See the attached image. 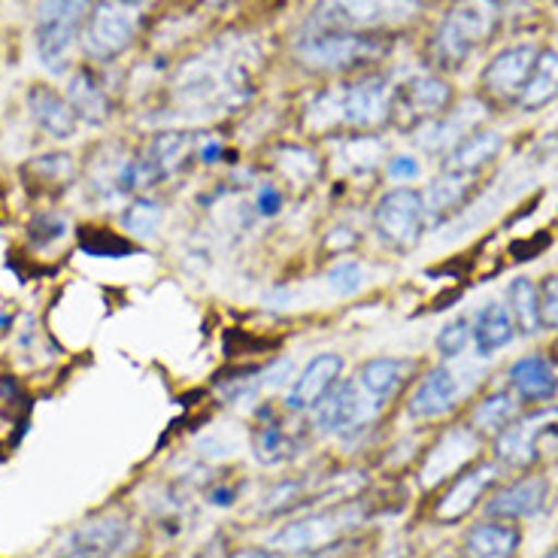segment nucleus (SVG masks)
<instances>
[{"label":"nucleus","mask_w":558,"mask_h":558,"mask_svg":"<svg viewBox=\"0 0 558 558\" xmlns=\"http://www.w3.org/2000/svg\"><path fill=\"white\" fill-rule=\"evenodd\" d=\"M501 3L498 0H456L440 19L432 37V61L440 70H459L480 52L498 31Z\"/></svg>","instance_id":"obj_1"},{"label":"nucleus","mask_w":558,"mask_h":558,"mask_svg":"<svg viewBox=\"0 0 558 558\" xmlns=\"http://www.w3.org/2000/svg\"><path fill=\"white\" fill-rule=\"evenodd\" d=\"M367 416V404H364V391L359 383L340 379L335 389L322 398V404L313 410L316 428L322 434H347L355 425H362Z\"/></svg>","instance_id":"obj_18"},{"label":"nucleus","mask_w":558,"mask_h":558,"mask_svg":"<svg viewBox=\"0 0 558 558\" xmlns=\"http://www.w3.org/2000/svg\"><path fill=\"white\" fill-rule=\"evenodd\" d=\"M255 209L270 219V216H279V209H282V192H279L274 182H265V185H258V192H255Z\"/></svg>","instance_id":"obj_37"},{"label":"nucleus","mask_w":558,"mask_h":558,"mask_svg":"<svg viewBox=\"0 0 558 558\" xmlns=\"http://www.w3.org/2000/svg\"><path fill=\"white\" fill-rule=\"evenodd\" d=\"M558 98V52L556 49H541L537 61L531 68L525 88L519 95L517 107L522 112H537L549 107Z\"/></svg>","instance_id":"obj_25"},{"label":"nucleus","mask_w":558,"mask_h":558,"mask_svg":"<svg viewBox=\"0 0 558 558\" xmlns=\"http://www.w3.org/2000/svg\"><path fill=\"white\" fill-rule=\"evenodd\" d=\"M519 410H522V404H519L513 391H492V395L476 401L468 425L483 437H498L507 425L517 422Z\"/></svg>","instance_id":"obj_28"},{"label":"nucleus","mask_w":558,"mask_h":558,"mask_svg":"<svg viewBox=\"0 0 558 558\" xmlns=\"http://www.w3.org/2000/svg\"><path fill=\"white\" fill-rule=\"evenodd\" d=\"M134 529L122 517L85 519L58 546V558H122L131 549Z\"/></svg>","instance_id":"obj_9"},{"label":"nucleus","mask_w":558,"mask_h":558,"mask_svg":"<svg viewBox=\"0 0 558 558\" xmlns=\"http://www.w3.org/2000/svg\"><path fill=\"white\" fill-rule=\"evenodd\" d=\"M522 546V531L517 522L504 519H486L468 529L461 541V556L464 558H513Z\"/></svg>","instance_id":"obj_21"},{"label":"nucleus","mask_w":558,"mask_h":558,"mask_svg":"<svg viewBox=\"0 0 558 558\" xmlns=\"http://www.w3.org/2000/svg\"><path fill=\"white\" fill-rule=\"evenodd\" d=\"M449 104H452V88L440 76H413L401 88H395L391 122L404 131H416L449 112Z\"/></svg>","instance_id":"obj_10"},{"label":"nucleus","mask_w":558,"mask_h":558,"mask_svg":"<svg viewBox=\"0 0 558 558\" xmlns=\"http://www.w3.org/2000/svg\"><path fill=\"white\" fill-rule=\"evenodd\" d=\"M328 286H331V292L337 294H355L362 289L364 282V270L359 262H340L328 270Z\"/></svg>","instance_id":"obj_34"},{"label":"nucleus","mask_w":558,"mask_h":558,"mask_svg":"<svg viewBox=\"0 0 558 558\" xmlns=\"http://www.w3.org/2000/svg\"><path fill=\"white\" fill-rule=\"evenodd\" d=\"M68 104L85 125H104L110 119V98H107L104 85L88 70H76L70 76Z\"/></svg>","instance_id":"obj_26"},{"label":"nucleus","mask_w":558,"mask_h":558,"mask_svg":"<svg viewBox=\"0 0 558 558\" xmlns=\"http://www.w3.org/2000/svg\"><path fill=\"white\" fill-rule=\"evenodd\" d=\"M501 464L495 461H480L464 468L461 474H456L444 488V495L434 504V519L440 525H456L461 519H468L474 513L480 501L486 498V492L498 483Z\"/></svg>","instance_id":"obj_12"},{"label":"nucleus","mask_w":558,"mask_h":558,"mask_svg":"<svg viewBox=\"0 0 558 558\" xmlns=\"http://www.w3.org/2000/svg\"><path fill=\"white\" fill-rule=\"evenodd\" d=\"M122 3H128V7H137V3H143V0H122Z\"/></svg>","instance_id":"obj_42"},{"label":"nucleus","mask_w":558,"mask_h":558,"mask_svg":"<svg viewBox=\"0 0 558 558\" xmlns=\"http://www.w3.org/2000/svg\"><path fill=\"white\" fill-rule=\"evenodd\" d=\"M476 180H468V177H452V173H440L437 180L422 192V204H425V222L428 228L434 225L449 222L459 209H464V204L474 195Z\"/></svg>","instance_id":"obj_23"},{"label":"nucleus","mask_w":558,"mask_h":558,"mask_svg":"<svg viewBox=\"0 0 558 558\" xmlns=\"http://www.w3.org/2000/svg\"><path fill=\"white\" fill-rule=\"evenodd\" d=\"M507 383H510V391L517 395L519 404H546L558 395V367L549 355L531 352L510 364Z\"/></svg>","instance_id":"obj_17"},{"label":"nucleus","mask_w":558,"mask_h":558,"mask_svg":"<svg viewBox=\"0 0 558 558\" xmlns=\"http://www.w3.org/2000/svg\"><path fill=\"white\" fill-rule=\"evenodd\" d=\"M222 153V143H216V140H209V146L201 149V161H216V155Z\"/></svg>","instance_id":"obj_40"},{"label":"nucleus","mask_w":558,"mask_h":558,"mask_svg":"<svg viewBox=\"0 0 558 558\" xmlns=\"http://www.w3.org/2000/svg\"><path fill=\"white\" fill-rule=\"evenodd\" d=\"M461 401V379L449 364H437L425 377L418 379L416 389L407 401V416L413 422H432L447 416Z\"/></svg>","instance_id":"obj_14"},{"label":"nucleus","mask_w":558,"mask_h":558,"mask_svg":"<svg viewBox=\"0 0 558 558\" xmlns=\"http://www.w3.org/2000/svg\"><path fill=\"white\" fill-rule=\"evenodd\" d=\"M28 173H34V180L40 182V189H64L68 182L76 177V165L70 155H43L37 161H31Z\"/></svg>","instance_id":"obj_32"},{"label":"nucleus","mask_w":558,"mask_h":558,"mask_svg":"<svg viewBox=\"0 0 558 558\" xmlns=\"http://www.w3.org/2000/svg\"><path fill=\"white\" fill-rule=\"evenodd\" d=\"M507 310L517 322V331L522 337H534L544 331V322H541V298H537V286L529 277L513 279L507 286Z\"/></svg>","instance_id":"obj_29"},{"label":"nucleus","mask_w":558,"mask_h":558,"mask_svg":"<svg viewBox=\"0 0 558 558\" xmlns=\"http://www.w3.org/2000/svg\"><path fill=\"white\" fill-rule=\"evenodd\" d=\"M189 155H192V137L189 134H180V131L155 134L146 143V149L140 153V168H143L146 185L153 189L158 182L170 180L177 170H182Z\"/></svg>","instance_id":"obj_20"},{"label":"nucleus","mask_w":558,"mask_h":558,"mask_svg":"<svg viewBox=\"0 0 558 558\" xmlns=\"http://www.w3.org/2000/svg\"><path fill=\"white\" fill-rule=\"evenodd\" d=\"M137 28L140 19L134 13V7H128L122 0H98L95 10L85 19V52L98 58V61H112L134 43Z\"/></svg>","instance_id":"obj_7"},{"label":"nucleus","mask_w":558,"mask_h":558,"mask_svg":"<svg viewBox=\"0 0 558 558\" xmlns=\"http://www.w3.org/2000/svg\"><path fill=\"white\" fill-rule=\"evenodd\" d=\"M85 13H88V0H40L34 22V43L46 68H64L70 46L83 34L88 19Z\"/></svg>","instance_id":"obj_4"},{"label":"nucleus","mask_w":558,"mask_h":558,"mask_svg":"<svg viewBox=\"0 0 558 558\" xmlns=\"http://www.w3.org/2000/svg\"><path fill=\"white\" fill-rule=\"evenodd\" d=\"M418 173H422V165L413 155H395L389 161V177L395 182H413Z\"/></svg>","instance_id":"obj_38"},{"label":"nucleus","mask_w":558,"mask_h":558,"mask_svg":"<svg viewBox=\"0 0 558 558\" xmlns=\"http://www.w3.org/2000/svg\"><path fill=\"white\" fill-rule=\"evenodd\" d=\"M416 0H319L307 28L371 34V31L404 25L416 15Z\"/></svg>","instance_id":"obj_2"},{"label":"nucleus","mask_w":558,"mask_h":558,"mask_svg":"<svg viewBox=\"0 0 558 558\" xmlns=\"http://www.w3.org/2000/svg\"><path fill=\"white\" fill-rule=\"evenodd\" d=\"M410 371H413V362H407V359H371L359 371V386L371 401L386 404L391 395L404 386Z\"/></svg>","instance_id":"obj_27"},{"label":"nucleus","mask_w":558,"mask_h":558,"mask_svg":"<svg viewBox=\"0 0 558 558\" xmlns=\"http://www.w3.org/2000/svg\"><path fill=\"white\" fill-rule=\"evenodd\" d=\"M391 100H395V88L383 76H371L362 83L347 85L340 95L328 98V104L335 107L337 119L347 128L374 131L391 122Z\"/></svg>","instance_id":"obj_11"},{"label":"nucleus","mask_w":558,"mask_h":558,"mask_svg":"<svg viewBox=\"0 0 558 558\" xmlns=\"http://www.w3.org/2000/svg\"><path fill=\"white\" fill-rule=\"evenodd\" d=\"M434 347L440 352L444 362H452L459 359L464 349L471 347V319L468 316H459V319H449L437 337H434Z\"/></svg>","instance_id":"obj_33"},{"label":"nucleus","mask_w":558,"mask_h":558,"mask_svg":"<svg viewBox=\"0 0 558 558\" xmlns=\"http://www.w3.org/2000/svg\"><path fill=\"white\" fill-rule=\"evenodd\" d=\"M537 46L531 43H519V46H507L498 56L488 61L483 68V76H480V85H483V95H486L492 104H517L522 88H525V80H529L531 68L537 61Z\"/></svg>","instance_id":"obj_13"},{"label":"nucleus","mask_w":558,"mask_h":558,"mask_svg":"<svg viewBox=\"0 0 558 558\" xmlns=\"http://www.w3.org/2000/svg\"><path fill=\"white\" fill-rule=\"evenodd\" d=\"M517 335V322L504 301H488L471 319V343H474L476 355H483V359L510 347Z\"/></svg>","instance_id":"obj_22"},{"label":"nucleus","mask_w":558,"mask_h":558,"mask_svg":"<svg viewBox=\"0 0 558 558\" xmlns=\"http://www.w3.org/2000/svg\"><path fill=\"white\" fill-rule=\"evenodd\" d=\"M544 558H558V546H556V549H549V553H546Z\"/></svg>","instance_id":"obj_41"},{"label":"nucleus","mask_w":558,"mask_h":558,"mask_svg":"<svg viewBox=\"0 0 558 558\" xmlns=\"http://www.w3.org/2000/svg\"><path fill=\"white\" fill-rule=\"evenodd\" d=\"M231 558H286V553H279V549H265V546H250V549H240V553H234Z\"/></svg>","instance_id":"obj_39"},{"label":"nucleus","mask_w":558,"mask_h":558,"mask_svg":"<svg viewBox=\"0 0 558 558\" xmlns=\"http://www.w3.org/2000/svg\"><path fill=\"white\" fill-rule=\"evenodd\" d=\"M161 219H165V209L158 201L146 195L131 197V204L122 213V228H125L128 234L134 240H149L158 234V228H161Z\"/></svg>","instance_id":"obj_31"},{"label":"nucleus","mask_w":558,"mask_h":558,"mask_svg":"<svg viewBox=\"0 0 558 558\" xmlns=\"http://www.w3.org/2000/svg\"><path fill=\"white\" fill-rule=\"evenodd\" d=\"M374 228H377L379 240L386 246H391V250H413L422 240V234L428 231L422 192L410 189V185L389 189L377 201V207H374Z\"/></svg>","instance_id":"obj_6"},{"label":"nucleus","mask_w":558,"mask_h":558,"mask_svg":"<svg viewBox=\"0 0 558 558\" xmlns=\"http://www.w3.org/2000/svg\"><path fill=\"white\" fill-rule=\"evenodd\" d=\"M252 456L267 468L286 464V461H292L298 456V440L289 434L286 425L265 422V425H258V432L252 434Z\"/></svg>","instance_id":"obj_30"},{"label":"nucleus","mask_w":558,"mask_h":558,"mask_svg":"<svg viewBox=\"0 0 558 558\" xmlns=\"http://www.w3.org/2000/svg\"><path fill=\"white\" fill-rule=\"evenodd\" d=\"M68 234V222H64V216H58V213H46V216H37V222L31 225V240L37 243V246H46V243H56Z\"/></svg>","instance_id":"obj_36"},{"label":"nucleus","mask_w":558,"mask_h":558,"mask_svg":"<svg viewBox=\"0 0 558 558\" xmlns=\"http://www.w3.org/2000/svg\"><path fill=\"white\" fill-rule=\"evenodd\" d=\"M209 3H222V0H209Z\"/></svg>","instance_id":"obj_43"},{"label":"nucleus","mask_w":558,"mask_h":558,"mask_svg":"<svg viewBox=\"0 0 558 558\" xmlns=\"http://www.w3.org/2000/svg\"><path fill=\"white\" fill-rule=\"evenodd\" d=\"M504 137L498 131H486L476 128L468 137L459 140L449 153H444V173L452 177H468V180H480V173L501 155Z\"/></svg>","instance_id":"obj_19"},{"label":"nucleus","mask_w":558,"mask_h":558,"mask_svg":"<svg viewBox=\"0 0 558 558\" xmlns=\"http://www.w3.org/2000/svg\"><path fill=\"white\" fill-rule=\"evenodd\" d=\"M343 377V359L337 352H322L313 355L304 371L294 377L292 389L286 395V407L292 413H313L322 404V398L335 389Z\"/></svg>","instance_id":"obj_16"},{"label":"nucleus","mask_w":558,"mask_h":558,"mask_svg":"<svg viewBox=\"0 0 558 558\" xmlns=\"http://www.w3.org/2000/svg\"><path fill=\"white\" fill-rule=\"evenodd\" d=\"M549 498V480L541 474L519 476L507 486L495 488L486 501L488 519H504V522H519V519L537 517Z\"/></svg>","instance_id":"obj_15"},{"label":"nucleus","mask_w":558,"mask_h":558,"mask_svg":"<svg viewBox=\"0 0 558 558\" xmlns=\"http://www.w3.org/2000/svg\"><path fill=\"white\" fill-rule=\"evenodd\" d=\"M294 52L301 64L313 70H347L352 64L371 61L383 52L377 34H347V31H316L307 28L298 40Z\"/></svg>","instance_id":"obj_5"},{"label":"nucleus","mask_w":558,"mask_h":558,"mask_svg":"<svg viewBox=\"0 0 558 558\" xmlns=\"http://www.w3.org/2000/svg\"><path fill=\"white\" fill-rule=\"evenodd\" d=\"M362 522V507L359 504H340L331 510H319L282 525L270 534L267 544L279 553H298V556H313L319 549L340 544L349 531Z\"/></svg>","instance_id":"obj_3"},{"label":"nucleus","mask_w":558,"mask_h":558,"mask_svg":"<svg viewBox=\"0 0 558 558\" xmlns=\"http://www.w3.org/2000/svg\"><path fill=\"white\" fill-rule=\"evenodd\" d=\"M537 298H541V322L546 331H558V274L546 277L537 286Z\"/></svg>","instance_id":"obj_35"},{"label":"nucleus","mask_w":558,"mask_h":558,"mask_svg":"<svg viewBox=\"0 0 558 558\" xmlns=\"http://www.w3.org/2000/svg\"><path fill=\"white\" fill-rule=\"evenodd\" d=\"M28 110L34 116V122L56 140H70L80 128L76 112L68 104V98H61L58 92L46 88V85H34L28 92Z\"/></svg>","instance_id":"obj_24"},{"label":"nucleus","mask_w":558,"mask_h":558,"mask_svg":"<svg viewBox=\"0 0 558 558\" xmlns=\"http://www.w3.org/2000/svg\"><path fill=\"white\" fill-rule=\"evenodd\" d=\"M558 434V410L556 413H534V416L517 418L495 437V459L498 464L529 471L544 459L549 437Z\"/></svg>","instance_id":"obj_8"}]
</instances>
